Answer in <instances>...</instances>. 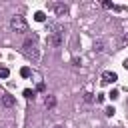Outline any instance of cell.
Masks as SVG:
<instances>
[{"label":"cell","instance_id":"1","mask_svg":"<svg viewBox=\"0 0 128 128\" xmlns=\"http://www.w3.org/2000/svg\"><path fill=\"white\" fill-rule=\"evenodd\" d=\"M36 42H38V38H36V34H32V36H28L26 40H24V54L28 56V58H32L34 62L40 58V52H38V46H36Z\"/></svg>","mask_w":128,"mask_h":128},{"label":"cell","instance_id":"2","mask_svg":"<svg viewBox=\"0 0 128 128\" xmlns=\"http://www.w3.org/2000/svg\"><path fill=\"white\" fill-rule=\"evenodd\" d=\"M10 30L16 32V34H24V32H28V24H26L24 16H20V14L12 16V18H10Z\"/></svg>","mask_w":128,"mask_h":128},{"label":"cell","instance_id":"3","mask_svg":"<svg viewBox=\"0 0 128 128\" xmlns=\"http://www.w3.org/2000/svg\"><path fill=\"white\" fill-rule=\"evenodd\" d=\"M46 44L48 46H60L62 44V32H50L46 36Z\"/></svg>","mask_w":128,"mask_h":128},{"label":"cell","instance_id":"4","mask_svg":"<svg viewBox=\"0 0 128 128\" xmlns=\"http://www.w3.org/2000/svg\"><path fill=\"white\" fill-rule=\"evenodd\" d=\"M118 80V74L112 72V70H104L102 72V84H114Z\"/></svg>","mask_w":128,"mask_h":128},{"label":"cell","instance_id":"5","mask_svg":"<svg viewBox=\"0 0 128 128\" xmlns=\"http://www.w3.org/2000/svg\"><path fill=\"white\" fill-rule=\"evenodd\" d=\"M52 10H54V14H56V16H66V14H68V6H66V4H62V2L52 4Z\"/></svg>","mask_w":128,"mask_h":128},{"label":"cell","instance_id":"6","mask_svg":"<svg viewBox=\"0 0 128 128\" xmlns=\"http://www.w3.org/2000/svg\"><path fill=\"white\" fill-rule=\"evenodd\" d=\"M2 106H6V108H10V106H14L16 104V100H14V96H10V94H2Z\"/></svg>","mask_w":128,"mask_h":128},{"label":"cell","instance_id":"7","mask_svg":"<svg viewBox=\"0 0 128 128\" xmlns=\"http://www.w3.org/2000/svg\"><path fill=\"white\" fill-rule=\"evenodd\" d=\"M44 106H46V108H54V106H56V98H54L52 94H48V96L44 98Z\"/></svg>","mask_w":128,"mask_h":128},{"label":"cell","instance_id":"8","mask_svg":"<svg viewBox=\"0 0 128 128\" xmlns=\"http://www.w3.org/2000/svg\"><path fill=\"white\" fill-rule=\"evenodd\" d=\"M104 50V40H96L94 42V52H102Z\"/></svg>","mask_w":128,"mask_h":128},{"label":"cell","instance_id":"9","mask_svg":"<svg viewBox=\"0 0 128 128\" xmlns=\"http://www.w3.org/2000/svg\"><path fill=\"white\" fill-rule=\"evenodd\" d=\"M34 20H36V22H44V20H46V14H44L42 10L36 12V14H34Z\"/></svg>","mask_w":128,"mask_h":128},{"label":"cell","instance_id":"10","mask_svg":"<svg viewBox=\"0 0 128 128\" xmlns=\"http://www.w3.org/2000/svg\"><path fill=\"white\" fill-rule=\"evenodd\" d=\"M34 96H36V94H34V90H28V88L24 90V98H28V100H34Z\"/></svg>","mask_w":128,"mask_h":128},{"label":"cell","instance_id":"11","mask_svg":"<svg viewBox=\"0 0 128 128\" xmlns=\"http://www.w3.org/2000/svg\"><path fill=\"white\" fill-rule=\"evenodd\" d=\"M8 76H10V70H8L6 66H2V68H0V78H8Z\"/></svg>","mask_w":128,"mask_h":128},{"label":"cell","instance_id":"12","mask_svg":"<svg viewBox=\"0 0 128 128\" xmlns=\"http://www.w3.org/2000/svg\"><path fill=\"white\" fill-rule=\"evenodd\" d=\"M84 100H86L88 104H92V102H94V94H90V92H86V94H84Z\"/></svg>","mask_w":128,"mask_h":128},{"label":"cell","instance_id":"13","mask_svg":"<svg viewBox=\"0 0 128 128\" xmlns=\"http://www.w3.org/2000/svg\"><path fill=\"white\" fill-rule=\"evenodd\" d=\"M20 74H22L24 78H28V76H30V68H28V66H24V68L20 70Z\"/></svg>","mask_w":128,"mask_h":128},{"label":"cell","instance_id":"14","mask_svg":"<svg viewBox=\"0 0 128 128\" xmlns=\"http://www.w3.org/2000/svg\"><path fill=\"white\" fill-rule=\"evenodd\" d=\"M114 112H116V110H114V108H112V106H108V108H106V110H104V114H106V116H112V114H114Z\"/></svg>","mask_w":128,"mask_h":128},{"label":"cell","instance_id":"15","mask_svg":"<svg viewBox=\"0 0 128 128\" xmlns=\"http://www.w3.org/2000/svg\"><path fill=\"white\" fill-rule=\"evenodd\" d=\"M110 98L116 100V98H118V90H112V92H110Z\"/></svg>","mask_w":128,"mask_h":128},{"label":"cell","instance_id":"16","mask_svg":"<svg viewBox=\"0 0 128 128\" xmlns=\"http://www.w3.org/2000/svg\"><path fill=\"white\" fill-rule=\"evenodd\" d=\"M102 6H104V8H114V6H112V2H108V0H106V2H102Z\"/></svg>","mask_w":128,"mask_h":128},{"label":"cell","instance_id":"17","mask_svg":"<svg viewBox=\"0 0 128 128\" xmlns=\"http://www.w3.org/2000/svg\"><path fill=\"white\" fill-rule=\"evenodd\" d=\"M44 88H46V86H44V82H40V84H38V86H36V90H38V92H42V90H44Z\"/></svg>","mask_w":128,"mask_h":128},{"label":"cell","instance_id":"18","mask_svg":"<svg viewBox=\"0 0 128 128\" xmlns=\"http://www.w3.org/2000/svg\"><path fill=\"white\" fill-rule=\"evenodd\" d=\"M96 102H104V94H98L96 96Z\"/></svg>","mask_w":128,"mask_h":128},{"label":"cell","instance_id":"19","mask_svg":"<svg viewBox=\"0 0 128 128\" xmlns=\"http://www.w3.org/2000/svg\"><path fill=\"white\" fill-rule=\"evenodd\" d=\"M124 42H126V44H128V32H126V34H124Z\"/></svg>","mask_w":128,"mask_h":128},{"label":"cell","instance_id":"20","mask_svg":"<svg viewBox=\"0 0 128 128\" xmlns=\"http://www.w3.org/2000/svg\"><path fill=\"white\" fill-rule=\"evenodd\" d=\"M124 68H128V58H126V60H124Z\"/></svg>","mask_w":128,"mask_h":128}]
</instances>
